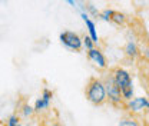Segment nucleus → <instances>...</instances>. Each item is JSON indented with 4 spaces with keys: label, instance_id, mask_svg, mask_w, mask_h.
Masks as SVG:
<instances>
[{
    "label": "nucleus",
    "instance_id": "f257e3e1",
    "mask_svg": "<svg viewBox=\"0 0 149 126\" xmlns=\"http://www.w3.org/2000/svg\"><path fill=\"white\" fill-rule=\"evenodd\" d=\"M85 96H86V100L92 103L93 106H105L108 103L106 88L102 77L91 76L88 79V83L85 86Z\"/></svg>",
    "mask_w": 149,
    "mask_h": 126
},
{
    "label": "nucleus",
    "instance_id": "f03ea898",
    "mask_svg": "<svg viewBox=\"0 0 149 126\" xmlns=\"http://www.w3.org/2000/svg\"><path fill=\"white\" fill-rule=\"evenodd\" d=\"M108 70L112 74L116 86L120 89V93H122L123 99L126 102L133 99V83H132L130 73L126 69H123L122 66H113V68H109Z\"/></svg>",
    "mask_w": 149,
    "mask_h": 126
},
{
    "label": "nucleus",
    "instance_id": "7ed1b4c3",
    "mask_svg": "<svg viewBox=\"0 0 149 126\" xmlns=\"http://www.w3.org/2000/svg\"><path fill=\"white\" fill-rule=\"evenodd\" d=\"M102 80L105 83V88H106V95H108V103L113 106L115 109H119V110H123L126 109V100L123 99L122 93H120V89L116 86L112 74L109 73V70L103 73L102 76Z\"/></svg>",
    "mask_w": 149,
    "mask_h": 126
},
{
    "label": "nucleus",
    "instance_id": "20e7f679",
    "mask_svg": "<svg viewBox=\"0 0 149 126\" xmlns=\"http://www.w3.org/2000/svg\"><path fill=\"white\" fill-rule=\"evenodd\" d=\"M59 40H60V43L66 49H69L72 52H80L83 49V40H82V37L79 36L76 32H72V30L62 32L59 35Z\"/></svg>",
    "mask_w": 149,
    "mask_h": 126
},
{
    "label": "nucleus",
    "instance_id": "39448f33",
    "mask_svg": "<svg viewBox=\"0 0 149 126\" xmlns=\"http://www.w3.org/2000/svg\"><path fill=\"white\" fill-rule=\"evenodd\" d=\"M99 17H102L105 22H111L116 26H120V27H125L129 22V17L125 15V13H120V12H116V10H112V9H105Z\"/></svg>",
    "mask_w": 149,
    "mask_h": 126
},
{
    "label": "nucleus",
    "instance_id": "423d86ee",
    "mask_svg": "<svg viewBox=\"0 0 149 126\" xmlns=\"http://www.w3.org/2000/svg\"><path fill=\"white\" fill-rule=\"evenodd\" d=\"M136 68H138V74L142 88L146 92V97L149 99V62L142 59L141 56L136 59Z\"/></svg>",
    "mask_w": 149,
    "mask_h": 126
},
{
    "label": "nucleus",
    "instance_id": "0eeeda50",
    "mask_svg": "<svg viewBox=\"0 0 149 126\" xmlns=\"http://www.w3.org/2000/svg\"><path fill=\"white\" fill-rule=\"evenodd\" d=\"M148 108H149V99L146 96H141V97H133V99L128 100L125 112L145 115V110L148 112Z\"/></svg>",
    "mask_w": 149,
    "mask_h": 126
},
{
    "label": "nucleus",
    "instance_id": "6e6552de",
    "mask_svg": "<svg viewBox=\"0 0 149 126\" xmlns=\"http://www.w3.org/2000/svg\"><path fill=\"white\" fill-rule=\"evenodd\" d=\"M53 96H55L53 90L45 88V89L42 90L40 97H37L36 102H35V106H33V108H35V112H36V113H42V112L47 110V109L50 108V102H52Z\"/></svg>",
    "mask_w": 149,
    "mask_h": 126
},
{
    "label": "nucleus",
    "instance_id": "1a4fd4ad",
    "mask_svg": "<svg viewBox=\"0 0 149 126\" xmlns=\"http://www.w3.org/2000/svg\"><path fill=\"white\" fill-rule=\"evenodd\" d=\"M86 56H88V59L95 63L99 69H102V70H108V68H109V65H108V60H106V56L103 54V52L99 49V47H93V49H89L88 52H86Z\"/></svg>",
    "mask_w": 149,
    "mask_h": 126
},
{
    "label": "nucleus",
    "instance_id": "9d476101",
    "mask_svg": "<svg viewBox=\"0 0 149 126\" xmlns=\"http://www.w3.org/2000/svg\"><path fill=\"white\" fill-rule=\"evenodd\" d=\"M143 119H145V115L125 112L123 116L119 119L118 126H143Z\"/></svg>",
    "mask_w": 149,
    "mask_h": 126
},
{
    "label": "nucleus",
    "instance_id": "9b49d317",
    "mask_svg": "<svg viewBox=\"0 0 149 126\" xmlns=\"http://www.w3.org/2000/svg\"><path fill=\"white\" fill-rule=\"evenodd\" d=\"M80 16H82L83 22H85V24H86V27H88L89 36H91V39H92L93 42H95V45H96V43L99 42V36H97V32H96V24H95V22H93L92 19L89 17V15L85 13V12H82Z\"/></svg>",
    "mask_w": 149,
    "mask_h": 126
},
{
    "label": "nucleus",
    "instance_id": "f8f14e48",
    "mask_svg": "<svg viewBox=\"0 0 149 126\" xmlns=\"http://www.w3.org/2000/svg\"><path fill=\"white\" fill-rule=\"evenodd\" d=\"M123 52H125V54H126V57L130 59L132 62H136V59L141 56V49L138 47V45H136L135 40H129V42L126 43Z\"/></svg>",
    "mask_w": 149,
    "mask_h": 126
},
{
    "label": "nucleus",
    "instance_id": "ddd939ff",
    "mask_svg": "<svg viewBox=\"0 0 149 126\" xmlns=\"http://www.w3.org/2000/svg\"><path fill=\"white\" fill-rule=\"evenodd\" d=\"M36 112H35V108H32L29 103H23V106L20 109V115L23 116V118H30V116H33Z\"/></svg>",
    "mask_w": 149,
    "mask_h": 126
},
{
    "label": "nucleus",
    "instance_id": "4468645a",
    "mask_svg": "<svg viewBox=\"0 0 149 126\" xmlns=\"http://www.w3.org/2000/svg\"><path fill=\"white\" fill-rule=\"evenodd\" d=\"M6 126H22V120H20V116L17 113H13L9 116L7 119V125Z\"/></svg>",
    "mask_w": 149,
    "mask_h": 126
},
{
    "label": "nucleus",
    "instance_id": "2eb2a0df",
    "mask_svg": "<svg viewBox=\"0 0 149 126\" xmlns=\"http://www.w3.org/2000/svg\"><path fill=\"white\" fill-rule=\"evenodd\" d=\"M40 126H63V125H62V122L57 118H49V119H45Z\"/></svg>",
    "mask_w": 149,
    "mask_h": 126
},
{
    "label": "nucleus",
    "instance_id": "dca6fc26",
    "mask_svg": "<svg viewBox=\"0 0 149 126\" xmlns=\"http://www.w3.org/2000/svg\"><path fill=\"white\" fill-rule=\"evenodd\" d=\"M82 40H83V47L86 49V50H89V49H93L96 45H95V42H93L91 36L89 35H85V36L82 37Z\"/></svg>",
    "mask_w": 149,
    "mask_h": 126
},
{
    "label": "nucleus",
    "instance_id": "f3484780",
    "mask_svg": "<svg viewBox=\"0 0 149 126\" xmlns=\"http://www.w3.org/2000/svg\"><path fill=\"white\" fill-rule=\"evenodd\" d=\"M141 57L149 62V47H142L141 49Z\"/></svg>",
    "mask_w": 149,
    "mask_h": 126
},
{
    "label": "nucleus",
    "instance_id": "a211bd4d",
    "mask_svg": "<svg viewBox=\"0 0 149 126\" xmlns=\"http://www.w3.org/2000/svg\"><path fill=\"white\" fill-rule=\"evenodd\" d=\"M65 1H68L72 7H77V3H76V0H65Z\"/></svg>",
    "mask_w": 149,
    "mask_h": 126
},
{
    "label": "nucleus",
    "instance_id": "6ab92c4d",
    "mask_svg": "<svg viewBox=\"0 0 149 126\" xmlns=\"http://www.w3.org/2000/svg\"><path fill=\"white\" fill-rule=\"evenodd\" d=\"M143 126H149V120L146 119V116H145V119H143Z\"/></svg>",
    "mask_w": 149,
    "mask_h": 126
},
{
    "label": "nucleus",
    "instance_id": "aec40b11",
    "mask_svg": "<svg viewBox=\"0 0 149 126\" xmlns=\"http://www.w3.org/2000/svg\"><path fill=\"white\" fill-rule=\"evenodd\" d=\"M148 113H149V108H148Z\"/></svg>",
    "mask_w": 149,
    "mask_h": 126
}]
</instances>
